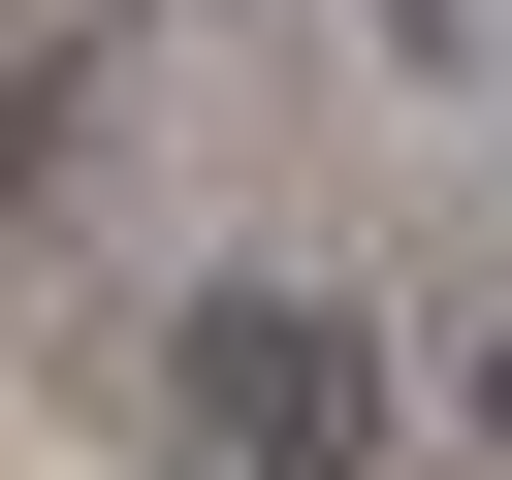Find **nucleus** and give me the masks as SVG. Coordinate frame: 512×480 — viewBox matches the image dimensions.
I'll return each mask as SVG.
<instances>
[{
    "instance_id": "1",
    "label": "nucleus",
    "mask_w": 512,
    "mask_h": 480,
    "mask_svg": "<svg viewBox=\"0 0 512 480\" xmlns=\"http://www.w3.org/2000/svg\"><path fill=\"white\" fill-rule=\"evenodd\" d=\"M160 384H192L224 480H384V320H352V288H192Z\"/></svg>"
},
{
    "instance_id": "2",
    "label": "nucleus",
    "mask_w": 512,
    "mask_h": 480,
    "mask_svg": "<svg viewBox=\"0 0 512 480\" xmlns=\"http://www.w3.org/2000/svg\"><path fill=\"white\" fill-rule=\"evenodd\" d=\"M384 64H448V96H480V64H512V0H384Z\"/></svg>"
},
{
    "instance_id": "3",
    "label": "nucleus",
    "mask_w": 512,
    "mask_h": 480,
    "mask_svg": "<svg viewBox=\"0 0 512 480\" xmlns=\"http://www.w3.org/2000/svg\"><path fill=\"white\" fill-rule=\"evenodd\" d=\"M448 384H480V448H512V320H480V352H448Z\"/></svg>"
}]
</instances>
